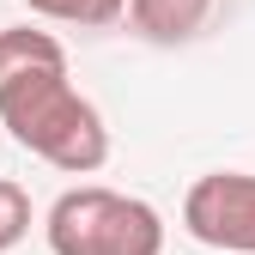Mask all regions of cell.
<instances>
[{
  "label": "cell",
  "mask_w": 255,
  "mask_h": 255,
  "mask_svg": "<svg viewBox=\"0 0 255 255\" xmlns=\"http://www.w3.org/2000/svg\"><path fill=\"white\" fill-rule=\"evenodd\" d=\"M0 128L67 176H91L110 158V128L98 104L73 91L67 49L30 24L0 30Z\"/></svg>",
  "instance_id": "cell-1"
},
{
  "label": "cell",
  "mask_w": 255,
  "mask_h": 255,
  "mask_svg": "<svg viewBox=\"0 0 255 255\" xmlns=\"http://www.w3.org/2000/svg\"><path fill=\"white\" fill-rule=\"evenodd\" d=\"M43 237H49V255H164V219L140 195L85 182L49 207Z\"/></svg>",
  "instance_id": "cell-2"
},
{
  "label": "cell",
  "mask_w": 255,
  "mask_h": 255,
  "mask_svg": "<svg viewBox=\"0 0 255 255\" xmlns=\"http://www.w3.org/2000/svg\"><path fill=\"white\" fill-rule=\"evenodd\" d=\"M182 231L225 249V255H255V176L249 170H207L182 195Z\"/></svg>",
  "instance_id": "cell-3"
},
{
  "label": "cell",
  "mask_w": 255,
  "mask_h": 255,
  "mask_svg": "<svg viewBox=\"0 0 255 255\" xmlns=\"http://www.w3.org/2000/svg\"><path fill=\"white\" fill-rule=\"evenodd\" d=\"M213 0H128V18L146 43H188L201 37Z\"/></svg>",
  "instance_id": "cell-4"
},
{
  "label": "cell",
  "mask_w": 255,
  "mask_h": 255,
  "mask_svg": "<svg viewBox=\"0 0 255 255\" xmlns=\"http://www.w3.org/2000/svg\"><path fill=\"white\" fill-rule=\"evenodd\" d=\"M37 18H55V24H79V30H104L128 12V0H24Z\"/></svg>",
  "instance_id": "cell-5"
},
{
  "label": "cell",
  "mask_w": 255,
  "mask_h": 255,
  "mask_svg": "<svg viewBox=\"0 0 255 255\" xmlns=\"http://www.w3.org/2000/svg\"><path fill=\"white\" fill-rule=\"evenodd\" d=\"M24 237H30V195H24L18 182L0 176V255L18 249Z\"/></svg>",
  "instance_id": "cell-6"
}]
</instances>
